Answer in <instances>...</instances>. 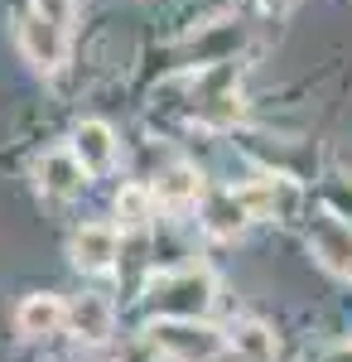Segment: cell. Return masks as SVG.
<instances>
[{
	"label": "cell",
	"mask_w": 352,
	"mask_h": 362,
	"mask_svg": "<svg viewBox=\"0 0 352 362\" xmlns=\"http://www.w3.org/2000/svg\"><path fill=\"white\" fill-rule=\"evenodd\" d=\"M140 305L150 309V319H208L217 305V280L203 266L160 271V276L145 280Z\"/></svg>",
	"instance_id": "cell-1"
},
{
	"label": "cell",
	"mask_w": 352,
	"mask_h": 362,
	"mask_svg": "<svg viewBox=\"0 0 352 362\" xmlns=\"http://www.w3.org/2000/svg\"><path fill=\"white\" fill-rule=\"evenodd\" d=\"M145 338L160 348L164 362H208L227 343V334L213 329L208 319H150Z\"/></svg>",
	"instance_id": "cell-2"
},
{
	"label": "cell",
	"mask_w": 352,
	"mask_h": 362,
	"mask_svg": "<svg viewBox=\"0 0 352 362\" xmlns=\"http://www.w3.org/2000/svg\"><path fill=\"white\" fill-rule=\"evenodd\" d=\"M15 44H20V58L34 73H44V78H54L58 68L68 63V29L44 20L39 10H25L15 20Z\"/></svg>",
	"instance_id": "cell-3"
},
{
	"label": "cell",
	"mask_w": 352,
	"mask_h": 362,
	"mask_svg": "<svg viewBox=\"0 0 352 362\" xmlns=\"http://www.w3.org/2000/svg\"><path fill=\"white\" fill-rule=\"evenodd\" d=\"M34 189L44 198H54V203H73V198L87 194V184H92V169L78 160V150L73 145H63V150H44L39 160H34Z\"/></svg>",
	"instance_id": "cell-4"
},
{
	"label": "cell",
	"mask_w": 352,
	"mask_h": 362,
	"mask_svg": "<svg viewBox=\"0 0 352 362\" xmlns=\"http://www.w3.org/2000/svg\"><path fill=\"white\" fill-rule=\"evenodd\" d=\"M121 227L116 223H82L68 237V261L78 266L82 276H111L121 261Z\"/></svg>",
	"instance_id": "cell-5"
},
{
	"label": "cell",
	"mask_w": 352,
	"mask_h": 362,
	"mask_svg": "<svg viewBox=\"0 0 352 362\" xmlns=\"http://www.w3.org/2000/svg\"><path fill=\"white\" fill-rule=\"evenodd\" d=\"M251 223H256V213L242 189H208V198L198 203V227L213 242H237Z\"/></svg>",
	"instance_id": "cell-6"
},
{
	"label": "cell",
	"mask_w": 352,
	"mask_h": 362,
	"mask_svg": "<svg viewBox=\"0 0 352 362\" xmlns=\"http://www.w3.org/2000/svg\"><path fill=\"white\" fill-rule=\"evenodd\" d=\"M242 194L256 213V223H290V218H299V203H304L290 174H256L242 184Z\"/></svg>",
	"instance_id": "cell-7"
},
{
	"label": "cell",
	"mask_w": 352,
	"mask_h": 362,
	"mask_svg": "<svg viewBox=\"0 0 352 362\" xmlns=\"http://www.w3.org/2000/svg\"><path fill=\"white\" fill-rule=\"evenodd\" d=\"M309 251L333 280H352V223L333 218V213L309 218Z\"/></svg>",
	"instance_id": "cell-8"
},
{
	"label": "cell",
	"mask_w": 352,
	"mask_h": 362,
	"mask_svg": "<svg viewBox=\"0 0 352 362\" xmlns=\"http://www.w3.org/2000/svg\"><path fill=\"white\" fill-rule=\"evenodd\" d=\"M15 329H20L29 343H44V338L68 334V300H63V295H49V290L25 295L20 309H15Z\"/></svg>",
	"instance_id": "cell-9"
},
{
	"label": "cell",
	"mask_w": 352,
	"mask_h": 362,
	"mask_svg": "<svg viewBox=\"0 0 352 362\" xmlns=\"http://www.w3.org/2000/svg\"><path fill=\"white\" fill-rule=\"evenodd\" d=\"M68 334L87 343V348H102L116 334V305L107 295H78L68 300Z\"/></svg>",
	"instance_id": "cell-10"
},
{
	"label": "cell",
	"mask_w": 352,
	"mask_h": 362,
	"mask_svg": "<svg viewBox=\"0 0 352 362\" xmlns=\"http://www.w3.org/2000/svg\"><path fill=\"white\" fill-rule=\"evenodd\" d=\"M68 145L78 150V160H82V165L92 169V179L111 174V169H116V160H121V140H116V131H111L107 121H97V116L78 121V126H73V140H68Z\"/></svg>",
	"instance_id": "cell-11"
},
{
	"label": "cell",
	"mask_w": 352,
	"mask_h": 362,
	"mask_svg": "<svg viewBox=\"0 0 352 362\" xmlns=\"http://www.w3.org/2000/svg\"><path fill=\"white\" fill-rule=\"evenodd\" d=\"M155 198H160L164 213H189V208H198V203L208 198V184H203L198 165L174 160V165H164L160 174H155Z\"/></svg>",
	"instance_id": "cell-12"
},
{
	"label": "cell",
	"mask_w": 352,
	"mask_h": 362,
	"mask_svg": "<svg viewBox=\"0 0 352 362\" xmlns=\"http://www.w3.org/2000/svg\"><path fill=\"white\" fill-rule=\"evenodd\" d=\"M111 213H116L121 232H145L164 208H160V198H155V184H121L116 198H111Z\"/></svg>",
	"instance_id": "cell-13"
},
{
	"label": "cell",
	"mask_w": 352,
	"mask_h": 362,
	"mask_svg": "<svg viewBox=\"0 0 352 362\" xmlns=\"http://www.w3.org/2000/svg\"><path fill=\"white\" fill-rule=\"evenodd\" d=\"M227 338H232V343H237V348H242L251 362H275V334L266 329V324L246 319V324H237Z\"/></svg>",
	"instance_id": "cell-14"
},
{
	"label": "cell",
	"mask_w": 352,
	"mask_h": 362,
	"mask_svg": "<svg viewBox=\"0 0 352 362\" xmlns=\"http://www.w3.org/2000/svg\"><path fill=\"white\" fill-rule=\"evenodd\" d=\"M319 203H324V213H333V218H343V223H352V174H328L324 184H319Z\"/></svg>",
	"instance_id": "cell-15"
},
{
	"label": "cell",
	"mask_w": 352,
	"mask_h": 362,
	"mask_svg": "<svg viewBox=\"0 0 352 362\" xmlns=\"http://www.w3.org/2000/svg\"><path fill=\"white\" fill-rule=\"evenodd\" d=\"M29 10H39L44 20H54V25H73L78 20V0H29Z\"/></svg>",
	"instance_id": "cell-16"
},
{
	"label": "cell",
	"mask_w": 352,
	"mask_h": 362,
	"mask_svg": "<svg viewBox=\"0 0 352 362\" xmlns=\"http://www.w3.org/2000/svg\"><path fill=\"white\" fill-rule=\"evenodd\" d=\"M208 362H251V358H246L242 348H237V343L227 338V343H222V348H217V353H213V358H208Z\"/></svg>",
	"instance_id": "cell-17"
},
{
	"label": "cell",
	"mask_w": 352,
	"mask_h": 362,
	"mask_svg": "<svg viewBox=\"0 0 352 362\" xmlns=\"http://www.w3.org/2000/svg\"><path fill=\"white\" fill-rule=\"evenodd\" d=\"M319 362H352V338H343V343H333Z\"/></svg>",
	"instance_id": "cell-18"
},
{
	"label": "cell",
	"mask_w": 352,
	"mask_h": 362,
	"mask_svg": "<svg viewBox=\"0 0 352 362\" xmlns=\"http://www.w3.org/2000/svg\"><path fill=\"white\" fill-rule=\"evenodd\" d=\"M266 5H271V10H285V5H290V0H266Z\"/></svg>",
	"instance_id": "cell-19"
}]
</instances>
